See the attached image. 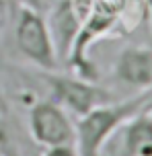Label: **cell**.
Wrapping results in <instances>:
<instances>
[{
  "instance_id": "6da1fadb",
  "label": "cell",
  "mask_w": 152,
  "mask_h": 156,
  "mask_svg": "<svg viewBox=\"0 0 152 156\" xmlns=\"http://www.w3.org/2000/svg\"><path fill=\"white\" fill-rule=\"evenodd\" d=\"M152 99L150 93H140L129 97L125 101L113 103L107 101L97 105L88 113L76 117L74 121V146L80 156H103L105 146L109 144L115 133L121 129V125L134 117L138 111L146 107V103Z\"/></svg>"
},
{
  "instance_id": "7a4b0ae2",
  "label": "cell",
  "mask_w": 152,
  "mask_h": 156,
  "mask_svg": "<svg viewBox=\"0 0 152 156\" xmlns=\"http://www.w3.org/2000/svg\"><path fill=\"white\" fill-rule=\"evenodd\" d=\"M15 43L19 51L37 70L49 72L58 68V54L45 15L33 8L19 6L15 19Z\"/></svg>"
},
{
  "instance_id": "3957f363",
  "label": "cell",
  "mask_w": 152,
  "mask_h": 156,
  "mask_svg": "<svg viewBox=\"0 0 152 156\" xmlns=\"http://www.w3.org/2000/svg\"><path fill=\"white\" fill-rule=\"evenodd\" d=\"M37 76L48 86L49 99L56 101L62 109L74 117L84 115L90 109H95L97 105L111 101V93L105 90L103 86H99L97 80H87V78L76 76V74L66 76V74H60L56 70L49 72L39 70Z\"/></svg>"
},
{
  "instance_id": "277c9868",
  "label": "cell",
  "mask_w": 152,
  "mask_h": 156,
  "mask_svg": "<svg viewBox=\"0 0 152 156\" xmlns=\"http://www.w3.org/2000/svg\"><path fill=\"white\" fill-rule=\"evenodd\" d=\"M27 127L33 142L41 148L74 144V121L56 101H33L27 111Z\"/></svg>"
},
{
  "instance_id": "5b68a950",
  "label": "cell",
  "mask_w": 152,
  "mask_h": 156,
  "mask_svg": "<svg viewBox=\"0 0 152 156\" xmlns=\"http://www.w3.org/2000/svg\"><path fill=\"white\" fill-rule=\"evenodd\" d=\"M113 78L136 94L152 90V47L129 45L113 62Z\"/></svg>"
},
{
  "instance_id": "8992f818",
  "label": "cell",
  "mask_w": 152,
  "mask_h": 156,
  "mask_svg": "<svg viewBox=\"0 0 152 156\" xmlns=\"http://www.w3.org/2000/svg\"><path fill=\"white\" fill-rule=\"evenodd\" d=\"M121 156H152V115L138 111L121 125Z\"/></svg>"
},
{
  "instance_id": "52a82bcc",
  "label": "cell",
  "mask_w": 152,
  "mask_h": 156,
  "mask_svg": "<svg viewBox=\"0 0 152 156\" xmlns=\"http://www.w3.org/2000/svg\"><path fill=\"white\" fill-rule=\"evenodd\" d=\"M15 146V121H12V111L8 105V99L0 90V152L4 156H12Z\"/></svg>"
},
{
  "instance_id": "ba28073f",
  "label": "cell",
  "mask_w": 152,
  "mask_h": 156,
  "mask_svg": "<svg viewBox=\"0 0 152 156\" xmlns=\"http://www.w3.org/2000/svg\"><path fill=\"white\" fill-rule=\"evenodd\" d=\"M58 2H62V0H19V6H27L41 12V15H48Z\"/></svg>"
},
{
  "instance_id": "9c48e42d",
  "label": "cell",
  "mask_w": 152,
  "mask_h": 156,
  "mask_svg": "<svg viewBox=\"0 0 152 156\" xmlns=\"http://www.w3.org/2000/svg\"><path fill=\"white\" fill-rule=\"evenodd\" d=\"M39 156H80L74 144H64V146H49L41 148Z\"/></svg>"
},
{
  "instance_id": "30bf717a",
  "label": "cell",
  "mask_w": 152,
  "mask_h": 156,
  "mask_svg": "<svg viewBox=\"0 0 152 156\" xmlns=\"http://www.w3.org/2000/svg\"><path fill=\"white\" fill-rule=\"evenodd\" d=\"M144 109H146V111H148V113H150V115H152V99H150V101H148V103H146V107H144Z\"/></svg>"
},
{
  "instance_id": "8fae6325",
  "label": "cell",
  "mask_w": 152,
  "mask_h": 156,
  "mask_svg": "<svg viewBox=\"0 0 152 156\" xmlns=\"http://www.w3.org/2000/svg\"><path fill=\"white\" fill-rule=\"evenodd\" d=\"M0 23H2V0H0Z\"/></svg>"
},
{
  "instance_id": "7c38bea8",
  "label": "cell",
  "mask_w": 152,
  "mask_h": 156,
  "mask_svg": "<svg viewBox=\"0 0 152 156\" xmlns=\"http://www.w3.org/2000/svg\"><path fill=\"white\" fill-rule=\"evenodd\" d=\"M0 156H4V154H2V152H0Z\"/></svg>"
}]
</instances>
